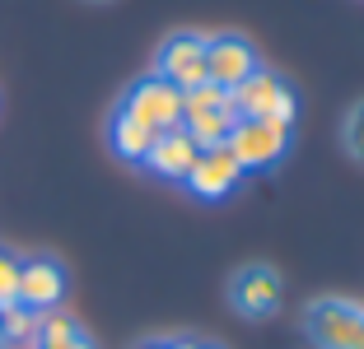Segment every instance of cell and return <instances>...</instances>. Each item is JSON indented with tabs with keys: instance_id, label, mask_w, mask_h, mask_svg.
<instances>
[{
	"instance_id": "9a60e30c",
	"label": "cell",
	"mask_w": 364,
	"mask_h": 349,
	"mask_svg": "<svg viewBox=\"0 0 364 349\" xmlns=\"http://www.w3.org/2000/svg\"><path fill=\"white\" fill-rule=\"evenodd\" d=\"M19 298V256L0 252V303H14Z\"/></svg>"
},
{
	"instance_id": "9c48e42d",
	"label": "cell",
	"mask_w": 364,
	"mask_h": 349,
	"mask_svg": "<svg viewBox=\"0 0 364 349\" xmlns=\"http://www.w3.org/2000/svg\"><path fill=\"white\" fill-rule=\"evenodd\" d=\"M238 182H243V168H238V159L229 154V145H210V149L196 154V163L187 168L182 187H187V196H196V201H225Z\"/></svg>"
},
{
	"instance_id": "5bb4252c",
	"label": "cell",
	"mask_w": 364,
	"mask_h": 349,
	"mask_svg": "<svg viewBox=\"0 0 364 349\" xmlns=\"http://www.w3.org/2000/svg\"><path fill=\"white\" fill-rule=\"evenodd\" d=\"M341 145L355 163H364V103H355L341 121Z\"/></svg>"
},
{
	"instance_id": "ac0fdd59",
	"label": "cell",
	"mask_w": 364,
	"mask_h": 349,
	"mask_svg": "<svg viewBox=\"0 0 364 349\" xmlns=\"http://www.w3.org/2000/svg\"><path fill=\"white\" fill-rule=\"evenodd\" d=\"M140 349H178V340H145Z\"/></svg>"
},
{
	"instance_id": "6da1fadb",
	"label": "cell",
	"mask_w": 364,
	"mask_h": 349,
	"mask_svg": "<svg viewBox=\"0 0 364 349\" xmlns=\"http://www.w3.org/2000/svg\"><path fill=\"white\" fill-rule=\"evenodd\" d=\"M229 107H234L238 121L267 116V121H280V126H294V116H299V94H294V84H289L280 70L257 65L238 89H229Z\"/></svg>"
},
{
	"instance_id": "52a82bcc",
	"label": "cell",
	"mask_w": 364,
	"mask_h": 349,
	"mask_svg": "<svg viewBox=\"0 0 364 349\" xmlns=\"http://www.w3.org/2000/svg\"><path fill=\"white\" fill-rule=\"evenodd\" d=\"M280 298H285V284H280V275L271 270V265L252 261V265H238L234 279H229V303H234L238 317H271L280 307Z\"/></svg>"
},
{
	"instance_id": "30bf717a",
	"label": "cell",
	"mask_w": 364,
	"mask_h": 349,
	"mask_svg": "<svg viewBox=\"0 0 364 349\" xmlns=\"http://www.w3.org/2000/svg\"><path fill=\"white\" fill-rule=\"evenodd\" d=\"M65 298V265L56 256H28L19 261V298L14 303L33 312H56Z\"/></svg>"
},
{
	"instance_id": "3957f363",
	"label": "cell",
	"mask_w": 364,
	"mask_h": 349,
	"mask_svg": "<svg viewBox=\"0 0 364 349\" xmlns=\"http://www.w3.org/2000/svg\"><path fill=\"white\" fill-rule=\"evenodd\" d=\"M234 107H229V89L220 84H196L182 94V131L196 140V149H210V145H225L229 131H234Z\"/></svg>"
},
{
	"instance_id": "ba28073f",
	"label": "cell",
	"mask_w": 364,
	"mask_h": 349,
	"mask_svg": "<svg viewBox=\"0 0 364 349\" xmlns=\"http://www.w3.org/2000/svg\"><path fill=\"white\" fill-rule=\"evenodd\" d=\"M257 65H262V56L252 47V38H243V33H215V38H205V79L210 84L238 89Z\"/></svg>"
},
{
	"instance_id": "8992f818",
	"label": "cell",
	"mask_w": 364,
	"mask_h": 349,
	"mask_svg": "<svg viewBox=\"0 0 364 349\" xmlns=\"http://www.w3.org/2000/svg\"><path fill=\"white\" fill-rule=\"evenodd\" d=\"M154 74L182 94L205 84V33H168L154 52Z\"/></svg>"
},
{
	"instance_id": "8fae6325",
	"label": "cell",
	"mask_w": 364,
	"mask_h": 349,
	"mask_svg": "<svg viewBox=\"0 0 364 349\" xmlns=\"http://www.w3.org/2000/svg\"><path fill=\"white\" fill-rule=\"evenodd\" d=\"M196 140L187 135V131H164V135H154V145H150V154H145V168L154 172V177H168V182H182L187 177V168L196 163Z\"/></svg>"
},
{
	"instance_id": "277c9868",
	"label": "cell",
	"mask_w": 364,
	"mask_h": 349,
	"mask_svg": "<svg viewBox=\"0 0 364 349\" xmlns=\"http://www.w3.org/2000/svg\"><path fill=\"white\" fill-rule=\"evenodd\" d=\"M122 112H127L131 121H140V126H150L154 135L178 131L182 126V89H173L159 74H145V79H136V84L122 94Z\"/></svg>"
},
{
	"instance_id": "5b68a950",
	"label": "cell",
	"mask_w": 364,
	"mask_h": 349,
	"mask_svg": "<svg viewBox=\"0 0 364 349\" xmlns=\"http://www.w3.org/2000/svg\"><path fill=\"white\" fill-rule=\"evenodd\" d=\"M225 145H229V154L238 159L243 172H262V168H276L289 154V126L267 121V116H257V121H234Z\"/></svg>"
},
{
	"instance_id": "7c38bea8",
	"label": "cell",
	"mask_w": 364,
	"mask_h": 349,
	"mask_svg": "<svg viewBox=\"0 0 364 349\" xmlns=\"http://www.w3.org/2000/svg\"><path fill=\"white\" fill-rule=\"evenodd\" d=\"M107 145H112V154L127 163H145V154H150L154 145V131L150 126H140V121H131L127 112H112V121H107Z\"/></svg>"
},
{
	"instance_id": "7a4b0ae2",
	"label": "cell",
	"mask_w": 364,
	"mask_h": 349,
	"mask_svg": "<svg viewBox=\"0 0 364 349\" xmlns=\"http://www.w3.org/2000/svg\"><path fill=\"white\" fill-rule=\"evenodd\" d=\"M304 331L318 349H364V307L350 298H313L304 307Z\"/></svg>"
},
{
	"instance_id": "2e32d148",
	"label": "cell",
	"mask_w": 364,
	"mask_h": 349,
	"mask_svg": "<svg viewBox=\"0 0 364 349\" xmlns=\"http://www.w3.org/2000/svg\"><path fill=\"white\" fill-rule=\"evenodd\" d=\"M38 349H94V340L85 331H75V336H61V340H38Z\"/></svg>"
},
{
	"instance_id": "4fadbf2b",
	"label": "cell",
	"mask_w": 364,
	"mask_h": 349,
	"mask_svg": "<svg viewBox=\"0 0 364 349\" xmlns=\"http://www.w3.org/2000/svg\"><path fill=\"white\" fill-rule=\"evenodd\" d=\"M38 321H43V312H33V307L0 303V345H28V340H38Z\"/></svg>"
},
{
	"instance_id": "e0dca14e",
	"label": "cell",
	"mask_w": 364,
	"mask_h": 349,
	"mask_svg": "<svg viewBox=\"0 0 364 349\" xmlns=\"http://www.w3.org/2000/svg\"><path fill=\"white\" fill-rule=\"evenodd\" d=\"M178 349H220V345H210V340H178Z\"/></svg>"
}]
</instances>
